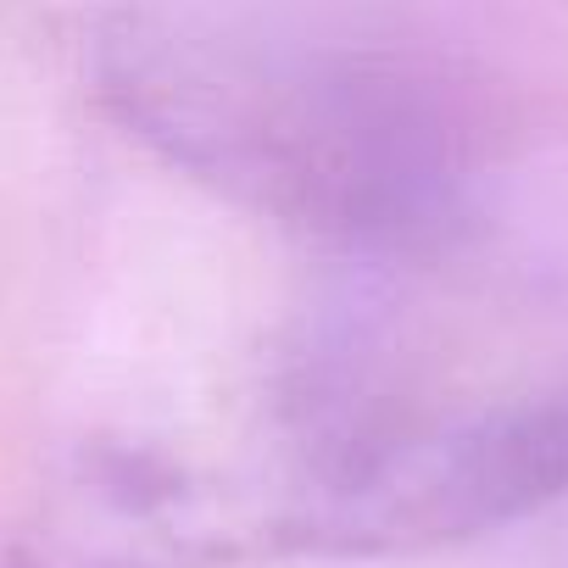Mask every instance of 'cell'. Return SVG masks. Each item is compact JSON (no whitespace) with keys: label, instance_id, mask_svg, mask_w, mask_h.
<instances>
[{"label":"cell","instance_id":"1","mask_svg":"<svg viewBox=\"0 0 568 568\" xmlns=\"http://www.w3.org/2000/svg\"><path fill=\"white\" fill-rule=\"evenodd\" d=\"M95 84L129 140L284 229L379 256H429L468 229L474 118L407 45L223 0H140L101 29Z\"/></svg>","mask_w":568,"mask_h":568}]
</instances>
